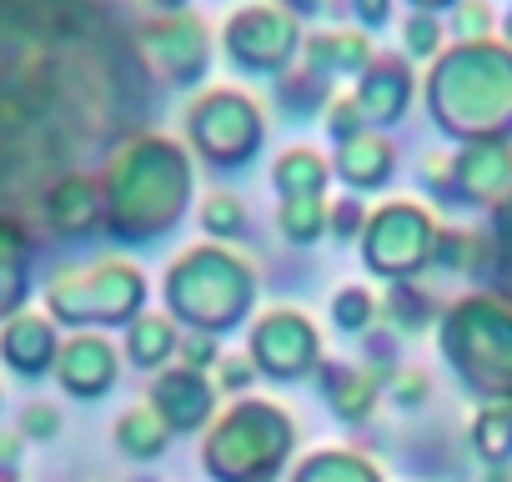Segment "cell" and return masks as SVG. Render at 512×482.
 Returning a JSON list of instances; mask_svg holds the SVG:
<instances>
[{
  "instance_id": "obj_1",
  "label": "cell",
  "mask_w": 512,
  "mask_h": 482,
  "mask_svg": "<svg viewBox=\"0 0 512 482\" xmlns=\"http://www.w3.org/2000/svg\"><path fill=\"white\" fill-rule=\"evenodd\" d=\"M477 447L487 457H507L512 452V412H482L477 422Z\"/></svg>"
},
{
  "instance_id": "obj_2",
  "label": "cell",
  "mask_w": 512,
  "mask_h": 482,
  "mask_svg": "<svg viewBox=\"0 0 512 482\" xmlns=\"http://www.w3.org/2000/svg\"><path fill=\"white\" fill-rule=\"evenodd\" d=\"M487 482H512V477L507 472H487Z\"/></svg>"
}]
</instances>
